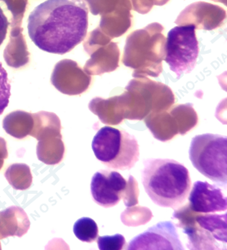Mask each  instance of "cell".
Masks as SVG:
<instances>
[{
  "instance_id": "obj_16",
  "label": "cell",
  "mask_w": 227,
  "mask_h": 250,
  "mask_svg": "<svg viewBox=\"0 0 227 250\" xmlns=\"http://www.w3.org/2000/svg\"><path fill=\"white\" fill-rule=\"evenodd\" d=\"M144 121L154 137L162 142L173 140L181 133L180 123L172 107L167 110L150 113Z\"/></svg>"
},
{
  "instance_id": "obj_4",
  "label": "cell",
  "mask_w": 227,
  "mask_h": 250,
  "mask_svg": "<svg viewBox=\"0 0 227 250\" xmlns=\"http://www.w3.org/2000/svg\"><path fill=\"white\" fill-rule=\"evenodd\" d=\"M227 213H196L187 205L176 209L173 218L187 235L190 250H226L227 243Z\"/></svg>"
},
{
  "instance_id": "obj_15",
  "label": "cell",
  "mask_w": 227,
  "mask_h": 250,
  "mask_svg": "<svg viewBox=\"0 0 227 250\" xmlns=\"http://www.w3.org/2000/svg\"><path fill=\"white\" fill-rule=\"evenodd\" d=\"M89 108L106 125H119L128 118L129 103L126 92L111 98H94Z\"/></svg>"
},
{
  "instance_id": "obj_20",
  "label": "cell",
  "mask_w": 227,
  "mask_h": 250,
  "mask_svg": "<svg viewBox=\"0 0 227 250\" xmlns=\"http://www.w3.org/2000/svg\"><path fill=\"white\" fill-rule=\"evenodd\" d=\"M74 235L83 242L91 243L98 237V227L96 222L90 218H79L73 228Z\"/></svg>"
},
{
  "instance_id": "obj_10",
  "label": "cell",
  "mask_w": 227,
  "mask_h": 250,
  "mask_svg": "<svg viewBox=\"0 0 227 250\" xmlns=\"http://www.w3.org/2000/svg\"><path fill=\"white\" fill-rule=\"evenodd\" d=\"M33 118L34 126L30 135L39 140L38 158L45 164H58L63 159L65 153L59 118L48 112L35 113Z\"/></svg>"
},
{
  "instance_id": "obj_18",
  "label": "cell",
  "mask_w": 227,
  "mask_h": 250,
  "mask_svg": "<svg viewBox=\"0 0 227 250\" xmlns=\"http://www.w3.org/2000/svg\"><path fill=\"white\" fill-rule=\"evenodd\" d=\"M3 126L6 132L13 137L23 139L32 131L34 126L33 114L23 111H15L4 118Z\"/></svg>"
},
{
  "instance_id": "obj_5",
  "label": "cell",
  "mask_w": 227,
  "mask_h": 250,
  "mask_svg": "<svg viewBox=\"0 0 227 250\" xmlns=\"http://www.w3.org/2000/svg\"><path fill=\"white\" fill-rule=\"evenodd\" d=\"M91 148L97 160L112 169L128 170L138 162L139 145L126 130L105 126L94 136Z\"/></svg>"
},
{
  "instance_id": "obj_11",
  "label": "cell",
  "mask_w": 227,
  "mask_h": 250,
  "mask_svg": "<svg viewBox=\"0 0 227 250\" xmlns=\"http://www.w3.org/2000/svg\"><path fill=\"white\" fill-rule=\"evenodd\" d=\"M129 250H182L176 227L172 222H162L134 237L128 245Z\"/></svg>"
},
{
  "instance_id": "obj_3",
  "label": "cell",
  "mask_w": 227,
  "mask_h": 250,
  "mask_svg": "<svg viewBox=\"0 0 227 250\" xmlns=\"http://www.w3.org/2000/svg\"><path fill=\"white\" fill-rule=\"evenodd\" d=\"M163 26L151 23L144 29L135 30L127 37L123 63L134 69L135 79L143 77H157L163 72L165 58L166 39Z\"/></svg>"
},
{
  "instance_id": "obj_2",
  "label": "cell",
  "mask_w": 227,
  "mask_h": 250,
  "mask_svg": "<svg viewBox=\"0 0 227 250\" xmlns=\"http://www.w3.org/2000/svg\"><path fill=\"white\" fill-rule=\"evenodd\" d=\"M144 188L154 203L178 208L187 198L191 180L186 167L172 159H147L142 170Z\"/></svg>"
},
{
  "instance_id": "obj_6",
  "label": "cell",
  "mask_w": 227,
  "mask_h": 250,
  "mask_svg": "<svg viewBox=\"0 0 227 250\" xmlns=\"http://www.w3.org/2000/svg\"><path fill=\"white\" fill-rule=\"evenodd\" d=\"M189 157L198 171L222 187L227 184V138L224 135H196L190 143Z\"/></svg>"
},
{
  "instance_id": "obj_14",
  "label": "cell",
  "mask_w": 227,
  "mask_h": 250,
  "mask_svg": "<svg viewBox=\"0 0 227 250\" xmlns=\"http://www.w3.org/2000/svg\"><path fill=\"white\" fill-rule=\"evenodd\" d=\"M189 202L188 207L196 213H216L227 209V197L222 190L207 182L194 183Z\"/></svg>"
},
{
  "instance_id": "obj_1",
  "label": "cell",
  "mask_w": 227,
  "mask_h": 250,
  "mask_svg": "<svg viewBox=\"0 0 227 250\" xmlns=\"http://www.w3.org/2000/svg\"><path fill=\"white\" fill-rule=\"evenodd\" d=\"M89 27L85 0H47L28 18V34L40 49L64 55L83 42Z\"/></svg>"
},
{
  "instance_id": "obj_9",
  "label": "cell",
  "mask_w": 227,
  "mask_h": 250,
  "mask_svg": "<svg viewBox=\"0 0 227 250\" xmlns=\"http://www.w3.org/2000/svg\"><path fill=\"white\" fill-rule=\"evenodd\" d=\"M193 25H178L168 32L165 42V61L178 79L195 69L199 42Z\"/></svg>"
},
{
  "instance_id": "obj_8",
  "label": "cell",
  "mask_w": 227,
  "mask_h": 250,
  "mask_svg": "<svg viewBox=\"0 0 227 250\" xmlns=\"http://www.w3.org/2000/svg\"><path fill=\"white\" fill-rule=\"evenodd\" d=\"M91 193L94 201L104 208L116 206L122 199L130 207L137 204L138 188L133 176L127 182L118 172L101 169L91 179Z\"/></svg>"
},
{
  "instance_id": "obj_21",
  "label": "cell",
  "mask_w": 227,
  "mask_h": 250,
  "mask_svg": "<svg viewBox=\"0 0 227 250\" xmlns=\"http://www.w3.org/2000/svg\"><path fill=\"white\" fill-rule=\"evenodd\" d=\"M11 96V86L8 83V73L0 62V115L8 107Z\"/></svg>"
},
{
  "instance_id": "obj_19",
  "label": "cell",
  "mask_w": 227,
  "mask_h": 250,
  "mask_svg": "<svg viewBox=\"0 0 227 250\" xmlns=\"http://www.w3.org/2000/svg\"><path fill=\"white\" fill-rule=\"evenodd\" d=\"M6 178L15 189L25 190L32 182L30 168L25 164H14L6 172Z\"/></svg>"
},
{
  "instance_id": "obj_24",
  "label": "cell",
  "mask_w": 227,
  "mask_h": 250,
  "mask_svg": "<svg viewBox=\"0 0 227 250\" xmlns=\"http://www.w3.org/2000/svg\"><path fill=\"white\" fill-rule=\"evenodd\" d=\"M8 18L3 13V9L0 8V46L5 40L8 32Z\"/></svg>"
},
{
  "instance_id": "obj_23",
  "label": "cell",
  "mask_w": 227,
  "mask_h": 250,
  "mask_svg": "<svg viewBox=\"0 0 227 250\" xmlns=\"http://www.w3.org/2000/svg\"><path fill=\"white\" fill-rule=\"evenodd\" d=\"M169 0H130L133 9L140 14H146L154 5L163 6Z\"/></svg>"
},
{
  "instance_id": "obj_22",
  "label": "cell",
  "mask_w": 227,
  "mask_h": 250,
  "mask_svg": "<svg viewBox=\"0 0 227 250\" xmlns=\"http://www.w3.org/2000/svg\"><path fill=\"white\" fill-rule=\"evenodd\" d=\"M126 240L121 234L100 236L97 240L99 250H121L124 249Z\"/></svg>"
},
{
  "instance_id": "obj_7",
  "label": "cell",
  "mask_w": 227,
  "mask_h": 250,
  "mask_svg": "<svg viewBox=\"0 0 227 250\" xmlns=\"http://www.w3.org/2000/svg\"><path fill=\"white\" fill-rule=\"evenodd\" d=\"M125 90L129 101V120H143L150 113L167 110L176 102L169 86L146 77L133 79Z\"/></svg>"
},
{
  "instance_id": "obj_12",
  "label": "cell",
  "mask_w": 227,
  "mask_h": 250,
  "mask_svg": "<svg viewBox=\"0 0 227 250\" xmlns=\"http://www.w3.org/2000/svg\"><path fill=\"white\" fill-rule=\"evenodd\" d=\"M227 13L219 6L196 2L188 6L178 16L177 25H193L199 30H212L224 24Z\"/></svg>"
},
{
  "instance_id": "obj_13",
  "label": "cell",
  "mask_w": 227,
  "mask_h": 250,
  "mask_svg": "<svg viewBox=\"0 0 227 250\" xmlns=\"http://www.w3.org/2000/svg\"><path fill=\"white\" fill-rule=\"evenodd\" d=\"M52 83L62 93L74 96L86 91L91 83V77L84 74L76 63L63 61L56 65Z\"/></svg>"
},
{
  "instance_id": "obj_17",
  "label": "cell",
  "mask_w": 227,
  "mask_h": 250,
  "mask_svg": "<svg viewBox=\"0 0 227 250\" xmlns=\"http://www.w3.org/2000/svg\"><path fill=\"white\" fill-rule=\"evenodd\" d=\"M119 52L118 44L115 42H106L103 48L96 53L91 62H88L85 69L91 74H101L113 72L119 67Z\"/></svg>"
}]
</instances>
